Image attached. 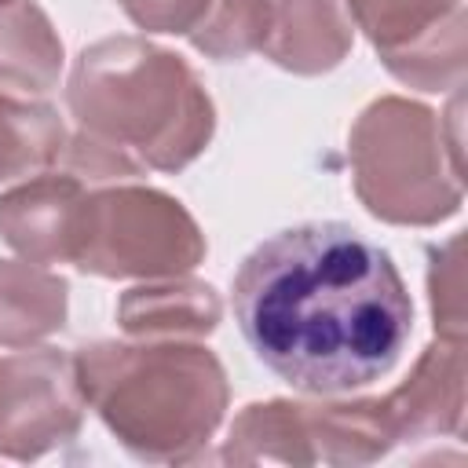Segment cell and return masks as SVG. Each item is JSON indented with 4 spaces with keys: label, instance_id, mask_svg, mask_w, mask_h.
Returning <instances> with one entry per match:
<instances>
[{
    "label": "cell",
    "instance_id": "obj_6",
    "mask_svg": "<svg viewBox=\"0 0 468 468\" xmlns=\"http://www.w3.org/2000/svg\"><path fill=\"white\" fill-rule=\"evenodd\" d=\"M384 69L406 88L450 91L464 84L468 44L461 0H344Z\"/></svg>",
    "mask_w": 468,
    "mask_h": 468
},
{
    "label": "cell",
    "instance_id": "obj_3",
    "mask_svg": "<svg viewBox=\"0 0 468 468\" xmlns=\"http://www.w3.org/2000/svg\"><path fill=\"white\" fill-rule=\"evenodd\" d=\"M84 402L139 461L186 464L227 413L223 362L186 340H95L73 351Z\"/></svg>",
    "mask_w": 468,
    "mask_h": 468
},
{
    "label": "cell",
    "instance_id": "obj_16",
    "mask_svg": "<svg viewBox=\"0 0 468 468\" xmlns=\"http://www.w3.org/2000/svg\"><path fill=\"white\" fill-rule=\"evenodd\" d=\"M66 139L69 135L55 106L0 95V183L62 161Z\"/></svg>",
    "mask_w": 468,
    "mask_h": 468
},
{
    "label": "cell",
    "instance_id": "obj_19",
    "mask_svg": "<svg viewBox=\"0 0 468 468\" xmlns=\"http://www.w3.org/2000/svg\"><path fill=\"white\" fill-rule=\"evenodd\" d=\"M121 11L146 33H190L208 0H117Z\"/></svg>",
    "mask_w": 468,
    "mask_h": 468
},
{
    "label": "cell",
    "instance_id": "obj_9",
    "mask_svg": "<svg viewBox=\"0 0 468 468\" xmlns=\"http://www.w3.org/2000/svg\"><path fill=\"white\" fill-rule=\"evenodd\" d=\"M380 402L399 442L457 435L464 424V344L435 336L417 355L410 377Z\"/></svg>",
    "mask_w": 468,
    "mask_h": 468
},
{
    "label": "cell",
    "instance_id": "obj_8",
    "mask_svg": "<svg viewBox=\"0 0 468 468\" xmlns=\"http://www.w3.org/2000/svg\"><path fill=\"white\" fill-rule=\"evenodd\" d=\"M88 183L73 172L33 176L0 194V238L29 263H73Z\"/></svg>",
    "mask_w": 468,
    "mask_h": 468
},
{
    "label": "cell",
    "instance_id": "obj_2",
    "mask_svg": "<svg viewBox=\"0 0 468 468\" xmlns=\"http://www.w3.org/2000/svg\"><path fill=\"white\" fill-rule=\"evenodd\" d=\"M66 102L77 135L66 139V172L106 186L139 172H179L205 154L216 106L197 73L146 37H106L73 62Z\"/></svg>",
    "mask_w": 468,
    "mask_h": 468
},
{
    "label": "cell",
    "instance_id": "obj_4",
    "mask_svg": "<svg viewBox=\"0 0 468 468\" xmlns=\"http://www.w3.org/2000/svg\"><path fill=\"white\" fill-rule=\"evenodd\" d=\"M347 157L358 201L384 223L435 227L461 208V143L424 102L373 99L351 124Z\"/></svg>",
    "mask_w": 468,
    "mask_h": 468
},
{
    "label": "cell",
    "instance_id": "obj_15",
    "mask_svg": "<svg viewBox=\"0 0 468 468\" xmlns=\"http://www.w3.org/2000/svg\"><path fill=\"white\" fill-rule=\"evenodd\" d=\"M227 464H311L307 428H303V402L292 399H267L249 402L219 450Z\"/></svg>",
    "mask_w": 468,
    "mask_h": 468
},
{
    "label": "cell",
    "instance_id": "obj_12",
    "mask_svg": "<svg viewBox=\"0 0 468 468\" xmlns=\"http://www.w3.org/2000/svg\"><path fill=\"white\" fill-rule=\"evenodd\" d=\"M303 428H307L311 464H336V468L373 464L399 442L380 395L373 399L322 395V402H303Z\"/></svg>",
    "mask_w": 468,
    "mask_h": 468
},
{
    "label": "cell",
    "instance_id": "obj_13",
    "mask_svg": "<svg viewBox=\"0 0 468 468\" xmlns=\"http://www.w3.org/2000/svg\"><path fill=\"white\" fill-rule=\"evenodd\" d=\"M69 285L29 260H0V347H33L66 325Z\"/></svg>",
    "mask_w": 468,
    "mask_h": 468
},
{
    "label": "cell",
    "instance_id": "obj_18",
    "mask_svg": "<svg viewBox=\"0 0 468 468\" xmlns=\"http://www.w3.org/2000/svg\"><path fill=\"white\" fill-rule=\"evenodd\" d=\"M428 303H431L435 336L450 344H464L468 303H464V238L461 234L428 249Z\"/></svg>",
    "mask_w": 468,
    "mask_h": 468
},
{
    "label": "cell",
    "instance_id": "obj_14",
    "mask_svg": "<svg viewBox=\"0 0 468 468\" xmlns=\"http://www.w3.org/2000/svg\"><path fill=\"white\" fill-rule=\"evenodd\" d=\"M62 40L37 0H0V88L44 95L58 84Z\"/></svg>",
    "mask_w": 468,
    "mask_h": 468
},
{
    "label": "cell",
    "instance_id": "obj_7",
    "mask_svg": "<svg viewBox=\"0 0 468 468\" xmlns=\"http://www.w3.org/2000/svg\"><path fill=\"white\" fill-rule=\"evenodd\" d=\"M84 410L73 355L29 347L0 358V457L37 461L73 442Z\"/></svg>",
    "mask_w": 468,
    "mask_h": 468
},
{
    "label": "cell",
    "instance_id": "obj_11",
    "mask_svg": "<svg viewBox=\"0 0 468 468\" xmlns=\"http://www.w3.org/2000/svg\"><path fill=\"white\" fill-rule=\"evenodd\" d=\"M223 318L219 292L197 278H154L117 300V322L135 340H201Z\"/></svg>",
    "mask_w": 468,
    "mask_h": 468
},
{
    "label": "cell",
    "instance_id": "obj_17",
    "mask_svg": "<svg viewBox=\"0 0 468 468\" xmlns=\"http://www.w3.org/2000/svg\"><path fill=\"white\" fill-rule=\"evenodd\" d=\"M267 29H271L267 0H208L205 15L186 37L201 55L216 62H238L252 51H263Z\"/></svg>",
    "mask_w": 468,
    "mask_h": 468
},
{
    "label": "cell",
    "instance_id": "obj_1",
    "mask_svg": "<svg viewBox=\"0 0 468 468\" xmlns=\"http://www.w3.org/2000/svg\"><path fill=\"white\" fill-rule=\"evenodd\" d=\"M234 318L274 377L322 399L391 373L413 333V300L388 249L347 223H303L241 260Z\"/></svg>",
    "mask_w": 468,
    "mask_h": 468
},
{
    "label": "cell",
    "instance_id": "obj_10",
    "mask_svg": "<svg viewBox=\"0 0 468 468\" xmlns=\"http://www.w3.org/2000/svg\"><path fill=\"white\" fill-rule=\"evenodd\" d=\"M271 29L263 55L296 73L318 77L336 69L351 51V18L344 0H267Z\"/></svg>",
    "mask_w": 468,
    "mask_h": 468
},
{
    "label": "cell",
    "instance_id": "obj_5",
    "mask_svg": "<svg viewBox=\"0 0 468 468\" xmlns=\"http://www.w3.org/2000/svg\"><path fill=\"white\" fill-rule=\"evenodd\" d=\"M197 219L165 190L106 183L88 190L73 263L95 278H179L205 260Z\"/></svg>",
    "mask_w": 468,
    "mask_h": 468
}]
</instances>
